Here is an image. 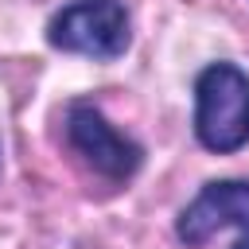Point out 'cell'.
<instances>
[{
	"mask_svg": "<svg viewBox=\"0 0 249 249\" xmlns=\"http://www.w3.org/2000/svg\"><path fill=\"white\" fill-rule=\"evenodd\" d=\"M66 144L82 156L86 167H93L109 183H128L144 163V148L113 128L109 117L89 101H74L66 109Z\"/></svg>",
	"mask_w": 249,
	"mask_h": 249,
	"instance_id": "3",
	"label": "cell"
},
{
	"mask_svg": "<svg viewBox=\"0 0 249 249\" xmlns=\"http://www.w3.org/2000/svg\"><path fill=\"white\" fill-rule=\"evenodd\" d=\"M237 230L230 249H249V179H210L179 210L175 237L187 249L206 245L218 230Z\"/></svg>",
	"mask_w": 249,
	"mask_h": 249,
	"instance_id": "4",
	"label": "cell"
},
{
	"mask_svg": "<svg viewBox=\"0 0 249 249\" xmlns=\"http://www.w3.org/2000/svg\"><path fill=\"white\" fill-rule=\"evenodd\" d=\"M195 136L206 152L230 156L249 144V74L210 62L195 78Z\"/></svg>",
	"mask_w": 249,
	"mask_h": 249,
	"instance_id": "1",
	"label": "cell"
},
{
	"mask_svg": "<svg viewBox=\"0 0 249 249\" xmlns=\"http://www.w3.org/2000/svg\"><path fill=\"white\" fill-rule=\"evenodd\" d=\"M47 43L62 54L117 62L132 43L128 8H124V0H70L51 16Z\"/></svg>",
	"mask_w": 249,
	"mask_h": 249,
	"instance_id": "2",
	"label": "cell"
}]
</instances>
